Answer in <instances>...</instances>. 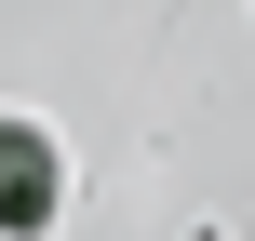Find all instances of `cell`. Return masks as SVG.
I'll return each mask as SVG.
<instances>
[{
  "label": "cell",
  "mask_w": 255,
  "mask_h": 241,
  "mask_svg": "<svg viewBox=\"0 0 255 241\" xmlns=\"http://www.w3.org/2000/svg\"><path fill=\"white\" fill-rule=\"evenodd\" d=\"M67 228V148L40 121H0V241H54Z\"/></svg>",
  "instance_id": "obj_1"
}]
</instances>
